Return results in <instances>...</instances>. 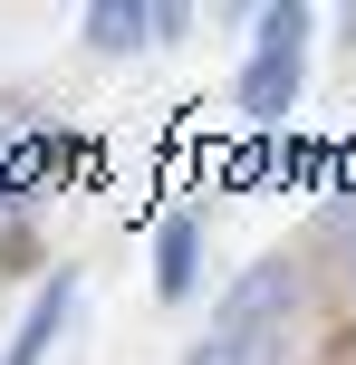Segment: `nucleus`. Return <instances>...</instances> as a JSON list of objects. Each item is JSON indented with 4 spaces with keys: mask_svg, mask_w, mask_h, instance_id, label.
Masks as SVG:
<instances>
[{
    "mask_svg": "<svg viewBox=\"0 0 356 365\" xmlns=\"http://www.w3.org/2000/svg\"><path fill=\"white\" fill-rule=\"evenodd\" d=\"M212 327H299V269L289 259H250L241 279L222 289V308H212Z\"/></svg>",
    "mask_w": 356,
    "mask_h": 365,
    "instance_id": "obj_1",
    "label": "nucleus"
},
{
    "mask_svg": "<svg viewBox=\"0 0 356 365\" xmlns=\"http://www.w3.org/2000/svg\"><path fill=\"white\" fill-rule=\"evenodd\" d=\"M299 77H308V48H250L241 58V115H260V125H280L289 106H299Z\"/></svg>",
    "mask_w": 356,
    "mask_h": 365,
    "instance_id": "obj_2",
    "label": "nucleus"
},
{
    "mask_svg": "<svg viewBox=\"0 0 356 365\" xmlns=\"http://www.w3.org/2000/svg\"><path fill=\"white\" fill-rule=\"evenodd\" d=\"M68 308H77V269H58L49 289L29 298V317H19V336L0 346V365H39V356H49V336L68 327Z\"/></svg>",
    "mask_w": 356,
    "mask_h": 365,
    "instance_id": "obj_3",
    "label": "nucleus"
},
{
    "mask_svg": "<svg viewBox=\"0 0 356 365\" xmlns=\"http://www.w3.org/2000/svg\"><path fill=\"white\" fill-rule=\"evenodd\" d=\"M193 269H203V221L173 212L164 231H154V289H164V298H193Z\"/></svg>",
    "mask_w": 356,
    "mask_h": 365,
    "instance_id": "obj_4",
    "label": "nucleus"
},
{
    "mask_svg": "<svg viewBox=\"0 0 356 365\" xmlns=\"http://www.w3.org/2000/svg\"><path fill=\"white\" fill-rule=\"evenodd\" d=\"M154 38V10L145 0H87V48L96 58H135Z\"/></svg>",
    "mask_w": 356,
    "mask_h": 365,
    "instance_id": "obj_5",
    "label": "nucleus"
},
{
    "mask_svg": "<svg viewBox=\"0 0 356 365\" xmlns=\"http://www.w3.org/2000/svg\"><path fill=\"white\" fill-rule=\"evenodd\" d=\"M58 182V135H19V145H0V202H29Z\"/></svg>",
    "mask_w": 356,
    "mask_h": 365,
    "instance_id": "obj_6",
    "label": "nucleus"
},
{
    "mask_svg": "<svg viewBox=\"0 0 356 365\" xmlns=\"http://www.w3.org/2000/svg\"><path fill=\"white\" fill-rule=\"evenodd\" d=\"M308 29H318V19H308L299 0H270V10H250V48H308Z\"/></svg>",
    "mask_w": 356,
    "mask_h": 365,
    "instance_id": "obj_7",
    "label": "nucleus"
}]
</instances>
